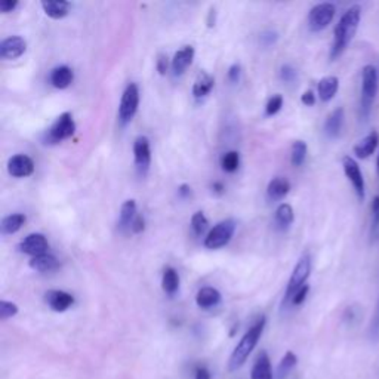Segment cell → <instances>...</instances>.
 Wrapping results in <instances>:
<instances>
[{"mask_svg": "<svg viewBox=\"0 0 379 379\" xmlns=\"http://www.w3.org/2000/svg\"><path fill=\"white\" fill-rule=\"evenodd\" d=\"M361 20V8L354 5L341 16L334 33V43L331 49V60H336L353 40Z\"/></svg>", "mask_w": 379, "mask_h": 379, "instance_id": "1", "label": "cell"}, {"mask_svg": "<svg viewBox=\"0 0 379 379\" xmlns=\"http://www.w3.org/2000/svg\"><path fill=\"white\" fill-rule=\"evenodd\" d=\"M267 324V319L261 316L249 329L248 332H246L242 339L239 341V344L236 345V349L233 350L232 356H230L228 360V370L230 372H236L239 370L244 363L248 357L251 356V353L255 350L256 344L264 332V329H266Z\"/></svg>", "mask_w": 379, "mask_h": 379, "instance_id": "2", "label": "cell"}, {"mask_svg": "<svg viewBox=\"0 0 379 379\" xmlns=\"http://www.w3.org/2000/svg\"><path fill=\"white\" fill-rule=\"evenodd\" d=\"M379 88L378 72L373 65H365L361 70V98H360V118L368 120L372 111V106Z\"/></svg>", "mask_w": 379, "mask_h": 379, "instance_id": "3", "label": "cell"}, {"mask_svg": "<svg viewBox=\"0 0 379 379\" xmlns=\"http://www.w3.org/2000/svg\"><path fill=\"white\" fill-rule=\"evenodd\" d=\"M310 273H311V256H310V254H304L300 258V261L296 262V266L292 271V276L289 278V283H288V288H286V292L283 296V302H282L283 308L290 304L293 295L298 292L302 286L307 285V278L310 277Z\"/></svg>", "mask_w": 379, "mask_h": 379, "instance_id": "4", "label": "cell"}, {"mask_svg": "<svg viewBox=\"0 0 379 379\" xmlns=\"http://www.w3.org/2000/svg\"><path fill=\"white\" fill-rule=\"evenodd\" d=\"M76 123L72 116V113L65 111L57 118L52 126L46 130V142L47 144H58L64 140H69L74 135Z\"/></svg>", "mask_w": 379, "mask_h": 379, "instance_id": "5", "label": "cell"}, {"mask_svg": "<svg viewBox=\"0 0 379 379\" xmlns=\"http://www.w3.org/2000/svg\"><path fill=\"white\" fill-rule=\"evenodd\" d=\"M234 220H224L213 227L205 239V246L208 249H220L230 243L236 232Z\"/></svg>", "mask_w": 379, "mask_h": 379, "instance_id": "6", "label": "cell"}, {"mask_svg": "<svg viewBox=\"0 0 379 379\" xmlns=\"http://www.w3.org/2000/svg\"><path fill=\"white\" fill-rule=\"evenodd\" d=\"M140 106V88L137 84H129L122 95L119 106V120L122 125L129 123L135 118Z\"/></svg>", "mask_w": 379, "mask_h": 379, "instance_id": "7", "label": "cell"}, {"mask_svg": "<svg viewBox=\"0 0 379 379\" xmlns=\"http://www.w3.org/2000/svg\"><path fill=\"white\" fill-rule=\"evenodd\" d=\"M336 8L332 4H319L308 13V26L311 31H322L332 23Z\"/></svg>", "mask_w": 379, "mask_h": 379, "instance_id": "8", "label": "cell"}, {"mask_svg": "<svg viewBox=\"0 0 379 379\" xmlns=\"http://www.w3.org/2000/svg\"><path fill=\"white\" fill-rule=\"evenodd\" d=\"M342 168H344V172H345V176L349 178V181L351 183L358 200L363 202L365 200V178H363V174H361L360 171V166L358 163L350 157V156H345L342 159Z\"/></svg>", "mask_w": 379, "mask_h": 379, "instance_id": "9", "label": "cell"}, {"mask_svg": "<svg viewBox=\"0 0 379 379\" xmlns=\"http://www.w3.org/2000/svg\"><path fill=\"white\" fill-rule=\"evenodd\" d=\"M134 159H135V166L137 171L141 176H144L148 169H150L152 163V150H150V141L147 137L140 135L134 141Z\"/></svg>", "mask_w": 379, "mask_h": 379, "instance_id": "10", "label": "cell"}, {"mask_svg": "<svg viewBox=\"0 0 379 379\" xmlns=\"http://www.w3.org/2000/svg\"><path fill=\"white\" fill-rule=\"evenodd\" d=\"M18 249L30 256H39L43 254H47L49 249V243L46 237L42 233H31L28 234L18 246Z\"/></svg>", "mask_w": 379, "mask_h": 379, "instance_id": "11", "label": "cell"}, {"mask_svg": "<svg viewBox=\"0 0 379 379\" xmlns=\"http://www.w3.org/2000/svg\"><path fill=\"white\" fill-rule=\"evenodd\" d=\"M8 172L13 178H27L35 172V162L27 154H15L8 160Z\"/></svg>", "mask_w": 379, "mask_h": 379, "instance_id": "12", "label": "cell"}, {"mask_svg": "<svg viewBox=\"0 0 379 379\" xmlns=\"http://www.w3.org/2000/svg\"><path fill=\"white\" fill-rule=\"evenodd\" d=\"M45 301L51 310L57 312H64L74 304V296L69 292L52 289L45 293Z\"/></svg>", "mask_w": 379, "mask_h": 379, "instance_id": "13", "label": "cell"}, {"mask_svg": "<svg viewBox=\"0 0 379 379\" xmlns=\"http://www.w3.org/2000/svg\"><path fill=\"white\" fill-rule=\"evenodd\" d=\"M27 49V43L20 36H11L0 43V57L4 60H16L20 58Z\"/></svg>", "mask_w": 379, "mask_h": 379, "instance_id": "14", "label": "cell"}, {"mask_svg": "<svg viewBox=\"0 0 379 379\" xmlns=\"http://www.w3.org/2000/svg\"><path fill=\"white\" fill-rule=\"evenodd\" d=\"M73 79L74 73L69 65H58L49 74V80H51L52 86L57 89H67L73 84Z\"/></svg>", "mask_w": 379, "mask_h": 379, "instance_id": "15", "label": "cell"}, {"mask_svg": "<svg viewBox=\"0 0 379 379\" xmlns=\"http://www.w3.org/2000/svg\"><path fill=\"white\" fill-rule=\"evenodd\" d=\"M194 47L193 46H184L183 49H179V51L174 55L172 60V72L175 76H181L183 74L188 65H191L193 60H194Z\"/></svg>", "mask_w": 379, "mask_h": 379, "instance_id": "16", "label": "cell"}, {"mask_svg": "<svg viewBox=\"0 0 379 379\" xmlns=\"http://www.w3.org/2000/svg\"><path fill=\"white\" fill-rule=\"evenodd\" d=\"M379 145V134L376 130H372L357 145H354V154L358 159H368L370 157Z\"/></svg>", "mask_w": 379, "mask_h": 379, "instance_id": "17", "label": "cell"}, {"mask_svg": "<svg viewBox=\"0 0 379 379\" xmlns=\"http://www.w3.org/2000/svg\"><path fill=\"white\" fill-rule=\"evenodd\" d=\"M220 302H221V293L215 288H210V286L202 288L196 295L197 307L203 308V310H209V308L217 307Z\"/></svg>", "mask_w": 379, "mask_h": 379, "instance_id": "18", "label": "cell"}, {"mask_svg": "<svg viewBox=\"0 0 379 379\" xmlns=\"http://www.w3.org/2000/svg\"><path fill=\"white\" fill-rule=\"evenodd\" d=\"M30 267L39 273H52L60 268V261L51 254H43L30 259Z\"/></svg>", "mask_w": 379, "mask_h": 379, "instance_id": "19", "label": "cell"}, {"mask_svg": "<svg viewBox=\"0 0 379 379\" xmlns=\"http://www.w3.org/2000/svg\"><path fill=\"white\" fill-rule=\"evenodd\" d=\"M344 126V110L336 108L329 114L324 122V134L327 138H338L341 135V130Z\"/></svg>", "mask_w": 379, "mask_h": 379, "instance_id": "20", "label": "cell"}, {"mask_svg": "<svg viewBox=\"0 0 379 379\" xmlns=\"http://www.w3.org/2000/svg\"><path fill=\"white\" fill-rule=\"evenodd\" d=\"M251 379H273L271 361L266 351H261L255 360V365L251 372Z\"/></svg>", "mask_w": 379, "mask_h": 379, "instance_id": "21", "label": "cell"}, {"mask_svg": "<svg viewBox=\"0 0 379 379\" xmlns=\"http://www.w3.org/2000/svg\"><path fill=\"white\" fill-rule=\"evenodd\" d=\"M289 191H290V183L285 176L273 178L267 187V196L270 200H282L285 196H288Z\"/></svg>", "mask_w": 379, "mask_h": 379, "instance_id": "22", "label": "cell"}, {"mask_svg": "<svg viewBox=\"0 0 379 379\" xmlns=\"http://www.w3.org/2000/svg\"><path fill=\"white\" fill-rule=\"evenodd\" d=\"M42 8L52 20H61L69 15L70 4L65 2V0H43Z\"/></svg>", "mask_w": 379, "mask_h": 379, "instance_id": "23", "label": "cell"}, {"mask_svg": "<svg viewBox=\"0 0 379 379\" xmlns=\"http://www.w3.org/2000/svg\"><path fill=\"white\" fill-rule=\"evenodd\" d=\"M339 89V80L335 76L323 77L317 85V94L323 103L331 101Z\"/></svg>", "mask_w": 379, "mask_h": 379, "instance_id": "24", "label": "cell"}, {"mask_svg": "<svg viewBox=\"0 0 379 379\" xmlns=\"http://www.w3.org/2000/svg\"><path fill=\"white\" fill-rule=\"evenodd\" d=\"M215 86V79H213L209 73L200 72L197 74L194 85H193V95L194 98H205L210 94V91Z\"/></svg>", "mask_w": 379, "mask_h": 379, "instance_id": "25", "label": "cell"}, {"mask_svg": "<svg viewBox=\"0 0 379 379\" xmlns=\"http://www.w3.org/2000/svg\"><path fill=\"white\" fill-rule=\"evenodd\" d=\"M137 217V202L135 200H126L122 208H120V215H119V230L125 232V230H130L132 222H134Z\"/></svg>", "mask_w": 379, "mask_h": 379, "instance_id": "26", "label": "cell"}, {"mask_svg": "<svg viewBox=\"0 0 379 379\" xmlns=\"http://www.w3.org/2000/svg\"><path fill=\"white\" fill-rule=\"evenodd\" d=\"M162 289L163 292L174 296L179 289V276L178 271L174 267H166L162 276Z\"/></svg>", "mask_w": 379, "mask_h": 379, "instance_id": "27", "label": "cell"}, {"mask_svg": "<svg viewBox=\"0 0 379 379\" xmlns=\"http://www.w3.org/2000/svg\"><path fill=\"white\" fill-rule=\"evenodd\" d=\"M293 209L290 205L288 203H282L277 209H276V215H274V222H276V227L278 230H288L292 222H293Z\"/></svg>", "mask_w": 379, "mask_h": 379, "instance_id": "28", "label": "cell"}, {"mask_svg": "<svg viewBox=\"0 0 379 379\" xmlns=\"http://www.w3.org/2000/svg\"><path fill=\"white\" fill-rule=\"evenodd\" d=\"M24 222H26V215H23V213H11V215L2 220V233L15 234L16 232H20Z\"/></svg>", "mask_w": 379, "mask_h": 379, "instance_id": "29", "label": "cell"}, {"mask_svg": "<svg viewBox=\"0 0 379 379\" xmlns=\"http://www.w3.org/2000/svg\"><path fill=\"white\" fill-rule=\"evenodd\" d=\"M307 152H308V147L304 141H295L292 145V152H290V163L293 164L295 168H300L304 164L305 159H307Z\"/></svg>", "mask_w": 379, "mask_h": 379, "instance_id": "30", "label": "cell"}, {"mask_svg": "<svg viewBox=\"0 0 379 379\" xmlns=\"http://www.w3.org/2000/svg\"><path fill=\"white\" fill-rule=\"evenodd\" d=\"M296 363H298V357H296L292 351H288L282 357V360H280V363H278V368H277V376H278V379L286 378L293 370V368L296 366Z\"/></svg>", "mask_w": 379, "mask_h": 379, "instance_id": "31", "label": "cell"}, {"mask_svg": "<svg viewBox=\"0 0 379 379\" xmlns=\"http://www.w3.org/2000/svg\"><path fill=\"white\" fill-rule=\"evenodd\" d=\"M221 166L225 172L233 174L240 166V154L237 152H227L221 157Z\"/></svg>", "mask_w": 379, "mask_h": 379, "instance_id": "32", "label": "cell"}, {"mask_svg": "<svg viewBox=\"0 0 379 379\" xmlns=\"http://www.w3.org/2000/svg\"><path fill=\"white\" fill-rule=\"evenodd\" d=\"M191 228H193V232L196 236H203L206 232H208V228H209V221L208 218L205 217V213L203 212H196L194 215L191 217Z\"/></svg>", "mask_w": 379, "mask_h": 379, "instance_id": "33", "label": "cell"}, {"mask_svg": "<svg viewBox=\"0 0 379 379\" xmlns=\"http://www.w3.org/2000/svg\"><path fill=\"white\" fill-rule=\"evenodd\" d=\"M372 225H370V237L372 242L379 239V196H375L372 200Z\"/></svg>", "mask_w": 379, "mask_h": 379, "instance_id": "34", "label": "cell"}, {"mask_svg": "<svg viewBox=\"0 0 379 379\" xmlns=\"http://www.w3.org/2000/svg\"><path fill=\"white\" fill-rule=\"evenodd\" d=\"M18 315V305L11 301H2L0 302V319L8 320L13 316Z\"/></svg>", "mask_w": 379, "mask_h": 379, "instance_id": "35", "label": "cell"}, {"mask_svg": "<svg viewBox=\"0 0 379 379\" xmlns=\"http://www.w3.org/2000/svg\"><path fill=\"white\" fill-rule=\"evenodd\" d=\"M282 107H283V96L278 94L273 95L266 106V114L267 116H274V114L282 110Z\"/></svg>", "mask_w": 379, "mask_h": 379, "instance_id": "36", "label": "cell"}, {"mask_svg": "<svg viewBox=\"0 0 379 379\" xmlns=\"http://www.w3.org/2000/svg\"><path fill=\"white\" fill-rule=\"evenodd\" d=\"M369 338L372 341H378L379 339V300H378V304H376V308H375V312H373V317H372V322H370V326H369Z\"/></svg>", "mask_w": 379, "mask_h": 379, "instance_id": "37", "label": "cell"}, {"mask_svg": "<svg viewBox=\"0 0 379 379\" xmlns=\"http://www.w3.org/2000/svg\"><path fill=\"white\" fill-rule=\"evenodd\" d=\"M296 70L292 67L289 64H285L282 69H280V79H282L285 84H293L296 80Z\"/></svg>", "mask_w": 379, "mask_h": 379, "instance_id": "38", "label": "cell"}, {"mask_svg": "<svg viewBox=\"0 0 379 379\" xmlns=\"http://www.w3.org/2000/svg\"><path fill=\"white\" fill-rule=\"evenodd\" d=\"M308 293H310V286H308V285L302 286V288H301L298 292H296V293L293 295V298H292L290 304H292V305H295V307H298V305L304 304V301L307 300Z\"/></svg>", "mask_w": 379, "mask_h": 379, "instance_id": "39", "label": "cell"}, {"mask_svg": "<svg viewBox=\"0 0 379 379\" xmlns=\"http://www.w3.org/2000/svg\"><path fill=\"white\" fill-rule=\"evenodd\" d=\"M227 76H228V80L232 81V84H237V81L240 80V76H242V67H240V64H237V62L233 64L232 67L228 69Z\"/></svg>", "mask_w": 379, "mask_h": 379, "instance_id": "40", "label": "cell"}, {"mask_svg": "<svg viewBox=\"0 0 379 379\" xmlns=\"http://www.w3.org/2000/svg\"><path fill=\"white\" fill-rule=\"evenodd\" d=\"M156 69H157V72H159L162 76H163V74H166V72H168V69H169V60H168L166 55L160 54V55L157 57Z\"/></svg>", "mask_w": 379, "mask_h": 379, "instance_id": "41", "label": "cell"}, {"mask_svg": "<svg viewBox=\"0 0 379 379\" xmlns=\"http://www.w3.org/2000/svg\"><path fill=\"white\" fill-rule=\"evenodd\" d=\"M259 40H261V43L264 46L268 47V46H271V45L276 43V40H277V33L276 31H271V30L264 31L262 35H261V38H259Z\"/></svg>", "mask_w": 379, "mask_h": 379, "instance_id": "42", "label": "cell"}, {"mask_svg": "<svg viewBox=\"0 0 379 379\" xmlns=\"http://www.w3.org/2000/svg\"><path fill=\"white\" fill-rule=\"evenodd\" d=\"M130 230H132V233H135V234H140L142 233L144 230H145V220L142 215H137L134 222H132L130 225Z\"/></svg>", "mask_w": 379, "mask_h": 379, "instance_id": "43", "label": "cell"}, {"mask_svg": "<svg viewBox=\"0 0 379 379\" xmlns=\"http://www.w3.org/2000/svg\"><path fill=\"white\" fill-rule=\"evenodd\" d=\"M16 6H18V0H2V2H0V11H2L4 13H9L15 11Z\"/></svg>", "mask_w": 379, "mask_h": 379, "instance_id": "44", "label": "cell"}, {"mask_svg": "<svg viewBox=\"0 0 379 379\" xmlns=\"http://www.w3.org/2000/svg\"><path fill=\"white\" fill-rule=\"evenodd\" d=\"M301 101L304 106L307 107H311V106H315L316 104V95L312 91H305L301 96Z\"/></svg>", "mask_w": 379, "mask_h": 379, "instance_id": "45", "label": "cell"}, {"mask_svg": "<svg viewBox=\"0 0 379 379\" xmlns=\"http://www.w3.org/2000/svg\"><path fill=\"white\" fill-rule=\"evenodd\" d=\"M194 379H210V372L206 368H197Z\"/></svg>", "mask_w": 379, "mask_h": 379, "instance_id": "46", "label": "cell"}, {"mask_svg": "<svg viewBox=\"0 0 379 379\" xmlns=\"http://www.w3.org/2000/svg\"><path fill=\"white\" fill-rule=\"evenodd\" d=\"M178 194L183 197V199H187V197L191 196V187L188 184H183V186H179L178 188Z\"/></svg>", "mask_w": 379, "mask_h": 379, "instance_id": "47", "label": "cell"}, {"mask_svg": "<svg viewBox=\"0 0 379 379\" xmlns=\"http://www.w3.org/2000/svg\"><path fill=\"white\" fill-rule=\"evenodd\" d=\"M212 190L215 191V193H218V194H221V193H224L225 187H224L222 183H218V181H217V183H213V184H212Z\"/></svg>", "mask_w": 379, "mask_h": 379, "instance_id": "48", "label": "cell"}, {"mask_svg": "<svg viewBox=\"0 0 379 379\" xmlns=\"http://www.w3.org/2000/svg\"><path fill=\"white\" fill-rule=\"evenodd\" d=\"M376 166H378V174H379V154H378V160H376Z\"/></svg>", "mask_w": 379, "mask_h": 379, "instance_id": "49", "label": "cell"}]
</instances>
